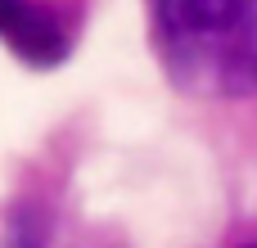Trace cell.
Segmentation results:
<instances>
[{"instance_id":"1","label":"cell","mask_w":257,"mask_h":248,"mask_svg":"<svg viewBox=\"0 0 257 248\" xmlns=\"http://www.w3.org/2000/svg\"><path fill=\"white\" fill-rule=\"evenodd\" d=\"M158 54L199 95L257 90V0H149Z\"/></svg>"},{"instance_id":"2","label":"cell","mask_w":257,"mask_h":248,"mask_svg":"<svg viewBox=\"0 0 257 248\" xmlns=\"http://www.w3.org/2000/svg\"><path fill=\"white\" fill-rule=\"evenodd\" d=\"M0 36L5 45L36 63V68H54L68 54V32L59 27V18L32 0H0Z\"/></svg>"}]
</instances>
